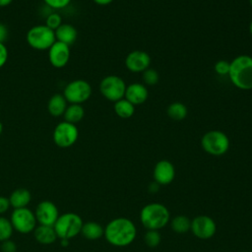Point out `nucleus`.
I'll return each instance as SVG.
<instances>
[{
  "label": "nucleus",
  "mask_w": 252,
  "mask_h": 252,
  "mask_svg": "<svg viewBox=\"0 0 252 252\" xmlns=\"http://www.w3.org/2000/svg\"><path fill=\"white\" fill-rule=\"evenodd\" d=\"M137 234L134 222L127 218H116L104 227V237L108 243L116 247L130 245Z\"/></svg>",
  "instance_id": "nucleus-1"
},
{
  "label": "nucleus",
  "mask_w": 252,
  "mask_h": 252,
  "mask_svg": "<svg viewBox=\"0 0 252 252\" xmlns=\"http://www.w3.org/2000/svg\"><path fill=\"white\" fill-rule=\"evenodd\" d=\"M227 76L236 88L252 90V57L242 54L233 58Z\"/></svg>",
  "instance_id": "nucleus-2"
},
{
  "label": "nucleus",
  "mask_w": 252,
  "mask_h": 252,
  "mask_svg": "<svg viewBox=\"0 0 252 252\" xmlns=\"http://www.w3.org/2000/svg\"><path fill=\"white\" fill-rule=\"evenodd\" d=\"M169 219L168 209L160 203H150L140 213V220L147 229L159 230L168 223Z\"/></svg>",
  "instance_id": "nucleus-3"
},
{
  "label": "nucleus",
  "mask_w": 252,
  "mask_h": 252,
  "mask_svg": "<svg viewBox=\"0 0 252 252\" xmlns=\"http://www.w3.org/2000/svg\"><path fill=\"white\" fill-rule=\"evenodd\" d=\"M81 217L75 213H65L59 216L53 227L60 239H71L78 235L83 226Z\"/></svg>",
  "instance_id": "nucleus-4"
},
{
  "label": "nucleus",
  "mask_w": 252,
  "mask_h": 252,
  "mask_svg": "<svg viewBox=\"0 0 252 252\" xmlns=\"http://www.w3.org/2000/svg\"><path fill=\"white\" fill-rule=\"evenodd\" d=\"M28 44L36 50H48L56 41L55 32L45 25L32 27L26 35Z\"/></svg>",
  "instance_id": "nucleus-5"
},
{
  "label": "nucleus",
  "mask_w": 252,
  "mask_h": 252,
  "mask_svg": "<svg viewBox=\"0 0 252 252\" xmlns=\"http://www.w3.org/2000/svg\"><path fill=\"white\" fill-rule=\"evenodd\" d=\"M203 150L212 156H222L229 149V139L222 131L211 130L201 139Z\"/></svg>",
  "instance_id": "nucleus-6"
},
{
  "label": "nucleus",
  "mask_w": 252,
  "mask_h": 252,
  "mask_svg": "<svg viewBox=\"0 0 252 252\" xmlns=\"http://www.w3.org/2000/svg\"><path fill=\"white\" fill-rule=\"evenodd\" d=\"M67 102L82 104L92 95V87L86 80L77 79L69 82L64 88L63 94Z\"/></svg>",
  "instance_id": "nucleus-7"
},
{
  "label": "nucleus",
  "mask_w": 252,
  "mask_h": 252,
  "mask_svg": "<svg viewBox=\"0 0 252 252\" xmlns=\"http://www.w3.org/2000/svg\"><path fill=\"white\" fill-rule=\"evenodd\" d=\"M126 87L122 78L116 75H108L100 81L99 91L107 100L115 102L124 97Z\"/></svg>",
  "instance_id": "nucleus-8"
},
{
  "label": "nucleus",
  "mask_w": 252,
  "mask_h": 252,
  "mask_svg": "<svg viewBox=\"0 0 252 252\" xmlns=\"http://www.w3.org/2000/svg\"><path fill=\"white\" fill-rule=\"evenodd\" d=\"M53 141L59 148L73 146L79 138V130L76 124L63 121L58 123L53 131Z\"/></svg>",
  "instance_id": "nucleus-9"
},
{
  "label": "nucleus",
  "mask_w": 252,
  "mask_h": 252,
  "mask_svg": "<svg viewBox=\"0 0 252 252\" xmlns=\"http://www.w3.org/2000/svg\"><path fill=\"white\" fill-rule=\"evenodd\" d=\"M13 228L21 233H29L35 228L36 219L34 214L28 208L15 209L10 220Z\"/></svg>",
  "instance_id": "nucleus-10"
},
{
  "label": "nucleus",
  "mask_w": 252,
  "mask_h": 252,
  "mask_svg": "<svg viewBox=\"0 0 252 252\" xmlns=\"http://www.w3.org/2000/svg\"><path fill=\"white\" fill-rule=\"evenodd\" d=\"M190 230L199 239H209L215 235L217 224L209 216H198L191 220Z\"/></svg>",
  "instance_id": "nucleus-11"
},
{
  "label": "nucleus",
  "mask_w": 252,
  "mask_h": 252,
  "mask_svg": "<svg viewBox=\"0 0 252 252\" xmlns=\"http://www.w3.org/2000/svg\"><path fill=\"white\" fill-rule=\"evenodd\" d=\"M70 46L57 40L48 49L49 62L55 68L65 67L70 60Z\"/></svg>",
  "instance_id": "nucleus-12"
},
{
  "label": "nucleus",
  "mask_w": 252,
  "mask_h": 252,
  "mask_svg": "<svg viewBox=\"0 0 252 252\" xmlns=\"http://www.w3.org/2000/svg\"><path fill=\"white\" fill-rule=\"evenodd\" d=\"M34 216L39 224L53 226L59 217V214L55 204L50 201H42L37 205Z\"/></svg>",
  "instance_id": "nucleus-13"
},
{
  "label": "nucleus",
  "mask_w": 252,
  "mask_h": 252,
  "mask_svg": "<svg viewBox=\"0 0 252 252\" xmlns=\"http://www.w3.org/2000/svg\"><path fill=\"white\" fill-rule=\"evenodd\" d=\"M150 64L151 57L143 50H133L125 58L126 68L133 73L144 72L150 67Z\"/></svg>",
  "instance_id": "nucleus-14"
},
{
  "label": "nucleus",
  "mask_w": 252,
  "mask_h": 252,
  "mask_svg": "<svg viewBox=\"0 0 252 252\" xmlns=\"http://www.w3.org/2000/svg\"><path fill=\"white\" fill-rule=\"evenodd\" d=\"M153 175L158 184L167 185L171 183L175 177V168L169 160L161 159L155 165Z\"/></svg>",
  "instance_id": "nucleus-15"
},
{
  "label": "nucleus",
  "mask_w": 252,
  "mask_h": 252,
  "mask_svg": "<svg viewBox=\"0 0 252 252\" xmlns=\"http://www.w3.org/2000/svg\"><path fill=\"white\" fill-rule=\"evenodd\" d=\"M149 93L145 85L140 83H133L126 87L124 98L129 100L132 104H142L148 98Z\"/></svg>",
  "instance_id": "nucleus-16"
},
{
  "label": "nucleus",
  "mask_w": 252,
  "mask_h": 252,
  "mask_svg": "<svg viewBox=\"0 0 252 252\" xmlns=\"http://www.w3.org/2000/svg\"><path fill=\"white\" fill-rule=\"evenodd\" d=\"M55 37L57 41L71 46L78 37V32L74 26L70 24H62L55 31Z\"/></svg>",
  "instance_id": "nucleus-17"
},
{
  "label": "nucleus",
  "mask_w": 252,
  "mask_h": 252,
  "mask_svg": "<svg viewBox=\"0 0 252 252\" xmlns=\"http://www.w3.org/2000/svg\"><path fill=\"white\" fill-rule=\"evenodd\" d=\"M67 100L62 94H53L47 102V110L53 117L63 116L68 104Z\"/></svg>",
  "instance_id": "nucleus-18"
},
{
  "label": "nucleus",
  "mask_w": 252,
  "mask_h": 252,
  "mask_svg": "<svg viewBox=\"0 0 252 252\" xmlns=\"http://www.w3.org/2000/svg\"><path fill=\"white\" fill-rule=\"evenodd\" d=\"M33 230H34L33 232L34 238L36 239L37 242L41 244H44V245L52 244L57 238V235L53 226L39 224Z\"/></svg>",
  "instance_id": "nucleus-19"
},
{
  "label": "nucleus",
  "mask_w": 252,
  "mask_h": 252,
  "mask_svg": "<svg viewBox=\"0 0 252 252\" xmlns=\"http://www.w3.org/2000/svg\"><path fill=\"white\" fill-rule=\"evenodd\" d=\"M32 196L29 190L25 188H19L12 192L11 196L9 197L10 205L14 209H21V208H27L29 203L31 202Z\"/></svg>",
  "instance_id": "nucleus-20"
},
{
  "label": "nucleus",
  "mask_w": 252,
  "mask_h": 252,
  "mask_svg": "<svg viewBox=\"0 0 252 252\" xmlns=\"http://www.w3.org/2000/svg\"><path fill=\"white\" fill-rule=\"evenodd\" d=\"M85 115V109L82 106V104H76V103H70L63 116H64V121H67L72 124H77L79 123Z\"/></svg>",
  "instance_id": "nucleus-21"
},
{
  "label": "nucleus",
  "mask_w": 252,
  "mask_h": 252,
  "mask_svg": "<svg viewBox=\"0 0 252 252\" xmlns=\"http://www.w3.org/2000/svg\"><path fill=\"white\" fill-rule=\"evenodd\" d=\"M81 232L87 239L95 240L104 234V228L95 221H88L83 223Z\"/></svg>",
  "instance_id": "nucleus-22"
},
{
  "label": "nucleus",
  "mask_w": 252,
  "mask_h": 252,
  "mask_svg": "<svg viewBox=\"0 0 252 252\" xmlns=\"http://www.w3.org/2000/svg\"><path fill=\"white\" fill-rule=\"evenodd\" d=\"M113 109L117 116H119L120 118L126 119L133 116L135 112V105L123 97L114 102Z\"/></svg>",
  "instance_id": "nucleus-23"
},
{
  "label": "nucleus",
  "mask_w": 252,
  "mask_h": 252,
  "mask_svg": "<svg viewBox=\"0 0 252 252\" xmlns=\"http://www.w3.org/2000/svg\"><path fill=\"white\" fill-rule=\"evenodd\" d=\"M187 107L182 102H172L167 106L166 113L173 120H182L187 116Z\"/></svg>",
  "instance_id": "nucleus-24"
},
{
  "label": "nucleus",
  "mask_w": 252,
  "mask_h": 252,
  "mask_svg": "<svg viewBox=\"0 0 252 252\" xmlns=\"http://www.w3.org/2000/svg\"><path fill=\"white\" fill-rule=\"evenodd\" d=\"M170 225L174 232L185 233L191 228V220L186 216L180 215L172 219Z\"/></svg>",
  "instance_id": "nucleus-25"
},
{
  "label": "nucleus",
  "mask_w": 252,
  "mask_h": 252,
  "mask_svg": "<svg viewBox=\"0 0 252 252\" xmlns=\"http://www.w3.org/2000/svg\"><path fill=\"white\" fill-rule=\"evenodd\" d=\"M161 240L160 233L158 230H154V229H147V232L144 235V241L147 246L154 248L157 247Z\"/></svg>",
  "instance_id": "nucleus-26"
},
{
  "label": "nucleus",
  "mask_w": 252,
  "mask_h": 252,
  "mask_svg": "<svg viewBox=\"0 0 252 252\" xmlns=\"http://www.w3.org/2000/svg\"><path fill=\"white\" fill-rule=\"evenodd\" d=\"M13 229L11 221L4 217H0V241L10 239Z\"/></svg>",
  "instance_id": "nucleus-27"
},
{
  "label": "nucleus",
  "mask_w": 252,
  "mask_h": 252,
  "mask_svg": "<svg viewBox=\"0 0 252 252\" xmlns=\"http://www.w3.org/2000/svg\"><path fill=\"white\" fill-rule=\"evenodd\" d=\"M142 79H143V82L148 85V86H154V85H157L159 81V75L158 73V71H156L155 69H151V68H148L147 70H145L143 72V75H142Z\"/></svg>",
  "instance_id": "nucleus-28"
},
{
  "label": "nucleus",
  "mask_w": 252,
  "mask_h": 252,
  "mask_svg": "<svg viewBox=\"0 0 252 252\" xmlns=\"http://www.w3.org/2000/svg\"><path fill=\"white\" fill-rule=\"evenodd\" d=\"M62 17L60 14L56 13V12H52L50 14L47 15L46 19H45V26L48 27L49 29H51L52 31H56L61 25H62Z\"/></svg>",
  "instance_id": "nucleus-29"
},
{
  "label": "nucleus",
  "mask_w": 252,
  "mask_h": 252,
  "mask_svg": "<svg viewBox=\"0 0 252 252\" xmlns=\"http://www.w3.org/2000/svg\"><path fill=\"white\" fill-rule=\"evenodd\" d=\"M229 67H230V62H227L225 60H220L215 64V71L219 75H228L229 72Z\"/></svg>",
  "instance_id": "nucleus-30"
},
{
  "label": "nucleus",
  "mask_w": 252,
  "mask_h": 252,
  "mask_svg": "<svg viewBox=\"0 0 252 252\" xmlns=\"http://www.w3.org/2000/svg\"><path fill=\"white\" fill-rule=\"evenodd\" d=\"M72 0H43V2L50 8L60 10L67 7Z\"/></svg>",
  "instance_id": "nucleus-31"
},
{
  "label": "nucleus",
  "mask_w": 252,
  "mask_h": 252,
  "mask_svg": "<svg viewBox=\"0 0 252 252\" xmlns=\"http://www.w3.org/2000/svg\"><path fill=\"white\" fill-rule=\"evenodd\" d=\"M8 48L5 43H0V69L7 63L8 61Z\"/></svg>",
  "instance_id": "nucleus-32"
},
{
  "label": "nucleus",
  "mask_w": 252,
  "mask_h": 252,
  "mask_svg": "<svg viewBox=\"0 0 252 252\" xmlns=\"http://www.w3.org/2000/svg\"><path fill=\"white\" fill-rule=\"evenodd\" d=\"M1 251L2 252H16L17 251V246L15 242H13L10 239L2 241L1 244Z\"/></svg>",
  "instance_id": "nucleus-33"
},
{
  "label": "nucleus",
  "mask_w": 252,
  "mask_h": 252,
  "mask_svg": "<svg viewBox=\"0 0 252 252\" xmlns=\"http://www.w3.org/2000/svg\"><path fill=\"white\" fill-rule=\"evenodd\" d=\"M9 37V31L6 25L0 23V43H5Z\"/></svg>",
  "instance_id": "nucleus-34"
},
{
  "label": "nucleus",
  "mask_w": 252,
  "mask_h": 252,
  "mask_svg": "<svg viewBox=\"0 0 252 252\" xmlns=\"http://www.w3.org/2000/svg\"><path fill=\"white\" fill-rule=\"evenodd\" d=\"M10 201L8 198L6 197H3V196H0V215H3L5 214L9 207H10Z\"/></svg>",
  "instance_id": "nucleus-35"
},
{
  "label": "nucleus",
  "mask_w": 252,
  "mask_h": 252,
  "mask_svg": "<svg viewBox=\"0 0 252 252\" xmlns=\"http://www.w3.org/2000/svg\"><path fill=\"white\" fill-rule=\"evenodd\" d=\"M95 4L97 5H100V6H105V5H108L110 4L113 0H93Z\"/></svg>",
  "instance_id": "nucleus-36"
},
{
  "label": "nucleus",
  "mask_w": 252,
  "mask_h": 252,
  "mask_svg": "<svg viewBox=\"0 0 252 252\" xmlns=\"http://www.w3.org/2000/svg\"><path fill=\"white\" fill-rule=\"evenodd\" d=\"M12 2H13V0H0V7H7Z\"/></svg>",
  "instance_id": "nucleus-37"
},
{
  "label": "nucleus",
  "mask_w": 252,
  "mask_h": 252,
  "mask_svg": "<svg viewBox=\"0 0 252 252\" xmlns=\"http://www.w3.org/2000/svg\"><path fill=\"white\" fill-rule=\"evenodd\" d=\"M69 242V239H61V245L62 246H67Z\"/></svg>",
  "instance_id": "nucleus-38"
},
{
  "label": "nucleus",
  "mask_w": 252,
  "mask_h": 252,
  "mask_svg": "<svg viewBox=\"0 0 252 252\" xmlns=\"http://www.w3.org/2000/svg\"><path fill=\"white\" fill-rule=\"evenodd\" d=\"M2 132H3V124H2V122L0 121V136H1Z\"/></svg>",
  "instance_id": "nucleus-39"
},
{
  "label": "nucleus",
  "mask_w": 252,
  "mask_h": 252,
  "mask_svg": "<svg viewBox=\"0 0 252 252\" xmlns=\"http://www.w3.org/2000/svg\"><path fill=\"white\" fill-rule=\"evenodd\" d=\"M249 32H250V33L252 35V21L250 22V25H249Z\"/></svg>",
  "instance_id": "nucleus-40"
},
{
  "label": "nucleus",
  "mask_w": 252,
  "mask_h": 252,
  "mask_svg": "<svg viewBox=\"0 0 252 252\" xmlns=\"http://www.w3.org/2000/svg\"><path fill=\"white\" fill-rule=\"evenodd\" d=\"M249 3H250V5H251V7H252V0H249Z\"/></svg>",
  "instance_id": "nucleus-41"
},
{
  "label": "nucleus",
  "mask_w": 252,
  "mask_h": 252,
  "mask_svg": "<svg viewBox=\"0 0 252 252\" xmlns=\"http://www.w3.org/2000/svg\"><path fill=\"white\" fill-rule=\"evenodd\" d=\"M242 252H250V251H242Z\"/></svg>",
  "instance_id": "nucleus-42"
}]
</instances>
